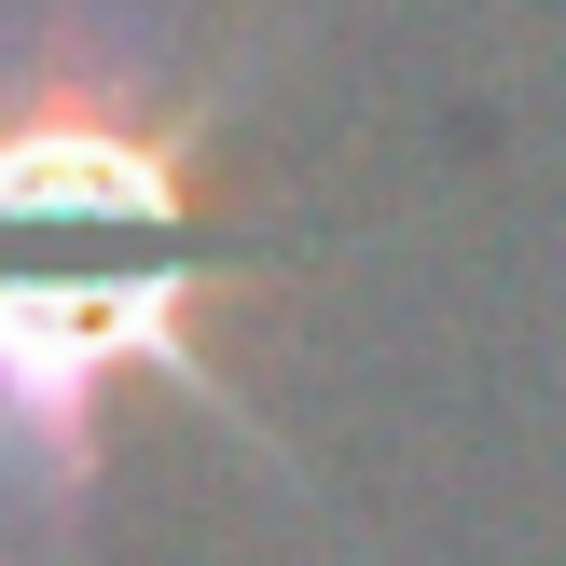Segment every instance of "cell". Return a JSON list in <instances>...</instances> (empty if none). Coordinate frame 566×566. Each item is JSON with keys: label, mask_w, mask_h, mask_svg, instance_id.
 <instances>
[{"label": "cell", "mask_w": 566, "mask_h": 566, "mask_svg": "<svg viewBox=\"0 0 566 566\" xmlns=\"http://www.w3.org/2000/svg\"><path fill=\"white\" fill-rule=\"evenodd\" d=\"M14 374L42 429H83V401L166 374L180 401H221L193 346V180L125 111H42L14 153Z\"/></svg>", "instance_id": "1"}]
</instances>
